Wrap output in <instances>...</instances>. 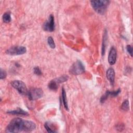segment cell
<instances>
[{
  "mask_svg": "<svg viewBox=\"0 0 133 133\" xmlns=\"http://www.w3.org/2000/svg\"><path fill=\"white\" fill-rule=\"evenodd\" d=\"M107 77L112 85H113L115 79V72L113 68H109L107 71Z\"/></svg>",
  "mask_w": 133,
  "mask_h": 133,
  "instance_id": "obj_9",
  "label": "cell"
},
{
  "mask_svg": "<svg viewBox=\"0 0 133 133\" xmlns=\"http://www.w3.org/2000/svg\"><path fill=\"white\" fill-rule=\"evenodd\" d=\"M26 48L24 46H13L9 49L6 53L10 55H20L26 53Z\"/></svg>",
  "mask_w": 133,
  "mask_h": 133,
  "instance_id": "obj_6",
  "label": "cell"
},
{
  "mask_svg": "<svg viewBox=\"0 0 133 133\" xmlns=\"http://www.w3.org/2000/svg\"><path fill=\"white\" fill-rule=\"evenodd\" d=\"M107 41V31L106 30L104 33V38H103V47H102V55H105V54Z\"/></svg>",
  "mask_w": 133,
  "mask_h": 133,
  "instance_id": "obj_13",
  "label": "cell"
},
{
  "mask_svg": "<svg viewBox=\"0 0 133 133\" xmlns=\"http://www.w3.org/2000/svg\"><path fill=\"white\" fill-rule=\"evenodd\" d=\"M3 20L5 23H9L11 21L12 18L10 13H5L3 16Z\"/></svg>",
  "mask_w": 133,
  "mask_h": 133,
  "instance_id": "obj_14",
  "label": "cell"
},
{
  "mask_svg": "<svg viewBox=\"0 0 133 133\" xmlns=\"http://www.w3.org/2000/svg\"><path fill=\"white\" fill-rule=\"evenodd\" d=\"M109 97H110V91H107L106 93L104 95H103V96L101 97L100 103L102 104L104 103L107 100V99Z\"/></svg>",
  "mask_w": 133,
  "mask_h": 133,
  "instance_id": "obj_17",
  "label": "cell"
},
{
  "mask_svg": "<svg viewBox=\"0 0 133 133\" xmlns=\"http://www.w3.org/2000/svg\"><path fill=\"white\" fill-rule=\"evenodd\" d=\"M61 94H62V99L64 107L67 110H68L69 108H68V101H67V96H66V93L64 88H62Z\"/></svg>",
  "mask_w": 133,
  "mask_h": 133,
  "instance_id": "obj_11",
  "label": "cell"
},
{
  "mask_svg": "<svg viewBox=\"0 0 133 133\" xmlns=\"http://www.w3.org/2000/svg\"><path fill=\"white\" fill-rule=\"evenodd\" d=\"M7 113L10 114H13V115H28L29 114L27 112L18 108L17 110H13V111H8Z\"/></svg>",
  "mask_w": 133,
  "mask_h": 133,
  "instance_id": "obj_10",
  "label": "cell"
},
{
  "mask_svg": "<svg viewBox=\"0 0 133 133\" xmlns=\"http://www.w3.org/2000/svg\"><path fill=\"white\" fill-rule=\"evenodd\" d=\"M48 87L50 90L53 91H56L58 89V83L55 80H52L49 83Z\"/></svg>",
  "mask_w": 133,
  "mask_h": 133,
  "instance_id": "obj_12",
  "label": "cell"
},
{
  "mask_svg": "<svg viewBox=\"0 0 133 133\" xmlns=\"http://www.w3.org/2000/svg\"><path fill=\"white\" fill-rule=\"evenodd\" d=\"M44 126H45V129H46V130L49 132H56V131H55L54 130H53V129H52V128L50 127V126L48 124V123H46L45 125H44Z\"/></svg>",
  "mask_w": 133,
  "mask_h": 133,
  "instance_id": "obj_20",
  "label": "cell"
},
{
  "mask_svg": "<svg viewBox=\"0 0 133 133\" xmlns=\"http://www.w3.org/2000/svg\"><path fill=\"white\" fill-rule=\"evenodd\" d=\"M34 73L37 75H41L42 74V72L38 67H36L34 68Z\"/></svg>",
  "mask_w": 133,
  "mask_h": 133,
  "instance_id": "obj_22",
  "label": "cell"
},
{
  "mask_svg": "<svg viewBox=\"0 0 133 133\" xmlns=\"http://www.w3.org/2000/svg\"><path fill=\"white\" fill-rule=\"evenodd\" d=\"M126 50L129 54L132 57V48L130 45H127L126 47Z\"/></svg>",
  "mask_w": 133,
  "mask_h": 133,
  "instance_id": "obj_23",
  "label": "cell"
},
{
  "mask_svg": "<svg viewBox=\"0 0 133 133\" xmlns=\"http://www.w3.org/2000/svg\"><path fill=\"white\" fill-rule=\"evenodd\" d=\"M120 92H121L120 89H119L117 91H112V92L110 91V96L116 97L120 93Z\"/></svg>",
  "mask_w": 133,
  "mask_h": 133,
  "instance_id": "obj_19",
  "label": "cell"
},
{
  "mask_svg": "<svg viewBox=\"0 0 133 133\" xmlns=\"http://www.w3.org/2000/svg\"><path fill=\"white\" fill-rule=\"evenodd\" d=\"M68 78L69 77L67 75H63V76H61L58 77V79H55V80L58 84H59V83H60L66 82V81L68 80Z\"/></svg>",
  "mask_w": 133,
  "mask_h": 133,
  "instance_id": "obj_16",
  "label": "cell"
},
{
  "mask_svg": "<svg viewBox=\"0 0 133 133\" xmlns=\"http://www.w3.org/2000/svg\"><path fill=\"white\" fill-rule=\"evenodd\" d=\"M109 3L110 1L107 0H95L91 1L93 9L100 15H103L106 13Z\"/></svg>",
  "mask_w": 133,
  "mask_h": 133,
  "instance_id": "obj_2",
  "label": "cell"
},
{
  "mask_svg": "<svg viewBox=\"0 0 133 133\" xmlns=\"http://www.w3.org/2000/svg\"><path fill=\"white\" fill-rule=\"evenodd\" d=\"M43 29L45 31L52 32L55 29L54 17L53 15L50 16L48 21L45 22L43 25Z\"/></svg>",
  "mask_w": 133,
  "mask_h": 133,
  "instance_id": "obj_7",
  "label": "cell"
},
{
  "mask_svg": "<svg viewBox=\"0 0 133 133\" xmlns=\"http://www.w3.org/2000/svg\"><path fill=\"white\" fill-rule=\"evenodd\" d=\"M7 74L6 72H5V71H4L3 69H1V73H0V79L1 80H3L4 79H5L6 77Z\"/></svg>",
  "mask_w": 133,
  "mask_h": 133,
  "instance_id": "obj_21",
  "label": "cell"
},
{
  "mask_svg": "<svg viewBox=\"0 0 133 133\" xmlns=\"http://www.w3.org/2000/svg\"><path fill=\"white\" fill-rule=\"evenodd\" d=\"M121 109L124 111H127L129 110V103L128 100H125L124 101V102L122 103V106L121 107Z\"/></svg>",
  "mask_w": 133,
  "mask_h": 133,
  "instance_id": "obj_15",
  "label": "cell"
},
{
  "mask_svg": "<svg viewBox=\"0 0 133 133\" xmlns=\"http://www.w3.org/2000/svg\"><path fill=\"white\" fill-rule=\"evenodd\" d=\"M117 52L114 48H112L109 52L108 56V62L111 65H113L116 61Z\"/></svg>",
  "mask_w": 133,
  "mask_h": 133,
  "instance_id": "obj_8",
  "label": "cell"
},
{
  "mask_svg": "<svg viewBox=\"0 0 133 133\" xmlns=\"http://www.w3.org/2000/svg\"><path fill=\"white\" fill-rule=\"evenodd\" d=\"M11 84L12 86L21 95H27L28 91L27 86L24 82L21 81L16 80L12 82Z\"/></svg>",
  "mask_w": 133,
  "mask_h": 133,
  "instance_id": "obj_4",
  "label": "cell"
},
{
  "mask_svg": "<svg viewBox=\"0 0 133 133\" xmlns=\"http://www.w3.org/2000/svg\"><path fill=\"white\" fill-rule=\"evenodd\" d=\"M48 42L49 46L52 49H55V46H56L55 43V42L54 41V40L52 38V37H51V36L49 37V38L48 39Z\"/></svg>",
  "mask_w": 133,
  "mask_h": 133,
  "instance_id": "obj_18",
  "label": "cell"
},
{
  "mask_svg": "<svg viewBox=\"0 0 133 133\" xmlns=\"http://www.w3.org/2000/svg\"><path fill=\"white\" fill-rule=\"evenodd\" d=\"M69 72L73 75H80L85 72V68L81 61L77 60L71 66Z\"/></svg>",
  "mask_w": 133,
  "mask_h": 133,
  "instance_id": "obj_3",
  "label": "cell"
},
{
  "mask_svg": "<svg viewBox=\"0 0 133 133\" xmlns=\"http://www.w3.org/2000/svg\"><path fill=\"white\" fill-rule=\"evenodd\" d=\"M43 95V91L41 88H34L28 91L27 96L30 100H35L41 98Z\"/></svg>",
  "mask_w": 133,
  "mask_h": 133,
  "instance_id": "obj_5",
  "label": "cell"
},
{
  "mask_svg": "<svg viewBox=\"0 0 133 133\" xmlns=\"http://www.w3.org/2000/svg\"><path fill=\"white\" fill-rule=\"evenodd\" d=\"M25 121L20 118L13 119L6 128L7 132H19L25 131Z\"/></svg>",
  "mask_w": 133,
  "mask_h": 133,
  "instance_id": "obj_1",
  "label": "cell"
}]
</instances>
